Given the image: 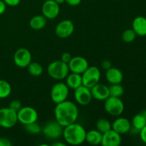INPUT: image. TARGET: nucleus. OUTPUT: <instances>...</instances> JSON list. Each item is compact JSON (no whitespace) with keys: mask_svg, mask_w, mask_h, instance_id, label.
I'll list each match as a JSON object with an SVG mask.
<instances>
[{"mask_svg":"<svg viewBox=\"0 0 146 146\" xmlns=\"http://www.w3.org/2000/svg\"><path fill=\"white\" fill-rule=\"evenodd\" d=\"M90 89L93 98L97 101H105L110 96L109 88L105 84L98 83Z\"/></svg>","mask_w":146,"mask_h":146,"instance_id":"dca6fc26","label":"nucleus"},{"mask_svg":"<svg viewBox=\"0 0 146 146\" xmlns=\"http://www.w3.org/2000/svg\"><path fill=\"white\" fill-rule=\"evenodd\" d=\"M14 62L19 68H27L29 64L32 61L31 52L27 48H20L15 51L14 54Z\"/></svg>","mask_w":146,"mask_h":146,"instance_id":"9d476101","label":"nucleus"},{"mask_svg":"<svg viewBox=\"0 0 146 146\" xmlns=\"http://www.w3.org/2000/svg\"><path fill=\"white\" fill-rule=\"evenodd\" d=\"M69 89L65 83L58 82L53 86L50 93L53 102L57 104L67 100L69 94Z\"/></svg>","mask_w":146,"mask_h":146,"instance_id":"0eeeda50","label":"nucleus"},{"mask_svg":"<svg viewBox=\"0 0 146 146\" xmlns=\"http://www.w3.org/2000/svg\"><path fill=\"white\" fill-rule=\"evenodd\" d=\"M71 58H72V56H71V55L69 54V53L64 52V53H63L62 55H61V61H62L63 62H64V63H66V64H68V62L71 61Z\"/></svg>","mask_w":146,"mask_h":146,"instance_id":"7c9ffc66","label":"nucleus"},{"mask_svg":"<svg viewBox=\"0 0 146 146\" xmlns=\"http://www.w3.org/2000/svg\"><path fill=\"white\" fill-rule=\"evenodd\" d=\"M68 66L69 71L79 74H82L89 66L88 61L84 57L79 56L72 57Z\"/></svg>","mask_w":146,"mask_h":146,"instance_id":"4468645a","label":"nucleus"},{"mask_svg":"<svg viewBox=\"0 0 146 146\" xmlns=\"http://www.w3.org/2000/svg\"><path fill=\"white\" fill-rule=\"evenodd\" d=\"M27 68H28V71L30 75L35 77L41 76L43 74V71H44L42 66L41 64L37 62H32V61L29 64Z\"/></svg>","mask_w":146,"mask_h":146,"instance_id":"a878e982","label":"nucleus"},{"mask_svg":"<svg viewBox=\"0 0 146 146\" xmlns=\"http://www.w3.org/2000/svg\"><path fill=\"white\" fill-rule=\"evenodd\" d=\"M24 128H25V130L27 132L31 134H33V135L38 134L39 133L41 132V130H42V128L38 125V123H37V122H34L25 125H24Z\"/></svg>","mask_w":146,"mask_h":146,"instance_id":"c85d7f7f","label":"nucleus"},{"mask_svg":"<svg viewBox=\"0 0 146 146\" xmlns=\"http://www.w3.org/2000/svg\"><path fill=\"white\" fill-rule=\"evenodd\" d=\"M122 142L121 134L113 129L103 133L101 144L103 146H119Z\"/></svg>","mask_w":146,"mask_h":146,"instance_id":"2eb2a0df","label":"nucleus"},{"mask_svg":"<svg viewBox=\"0 0 146 146\" xmlns=\"http://www.w3.org/2000/svg\"><path fill=\"white\" fill-rule=\"evenodd\" d=\"M38 118V112L31 106H22L17 111L18 122H20L24 125L36 122Z\"/></svg>","mask_w":146,"mask_h":146,"instance_id":"6e6552de","label":"nucleus"},{"mask_svg":"<svg viewBox=\"0 0 146 146\" xmlns=\"http://www.w3.org/2000/svg\"><path fill=\"white\" fill-rule=\"evenodd\" d=\"M66 78V84L71 89L75 90L83 85L81 74L71 72V74H68Z\"/></svg>","mask_w":146,"mask_h":146,"instance_id":"aec40b11","label":"nucleus"},{"mask_svg":"<svg viewBox=\"0 0 146 146\" xmlns=\"http://www.w3.org/2000/svg\"><path fill=\"white\" fill-rule=\"evenodd\" d=\"M142 113L144 115V116H145V120H146V111H142Z\"/></svg>","mask_w":146,"mask_h":146,"instance_id":"ea45409f","label":"nucleus"},{"mask_svg":"<svg viewBox=\"0 0 146 146\" xmlns=\"http://www.w3.org/2000/svg\"><path fill=\"white\" fill-rule=\"evenodd\" d=\"M7 9V4L3 0H0V15L4 14Z\"/></svg>","mask_w":146,"mask_h":146,"instance_id":"e433bc0d","label":"nucleus"},{"mask_svg":"<svg viewBox=\"0 0 146 146\" xmlns=\"http://www.w3.org/2000/svg\"><path fill=\"white\" fill-rule=\"evenodd\" d=\"M86 131L81 124L73 123L64 127L63 135L66 143L71 145H78L85 142Z\"/></svg>","mask_w":146,"mask_h":146,"instance_id":"f03ea898","label":"nucleus"},{"mask_svg":"<svg viewBox=\"0 0 146 146\" xmlns=\"http://www.w3.org/2000/svg\"><path fill=\"white\" fill-rule=\"evenodd\" d=\"M12 88L8 81L0 79V99H4L9 97L11 94Z\"/></svg>","mask_w":146,"mask_h":146,"instance_id":"b1692460","label":"nucleus"},{"mask_svg":"<svg viewBox=\"0 0 146 146\" xmlns=\"http://www.w3.org/2000/svg\"><path fill=\"white\" fill-rule=\"evenodd\" d=\"M3 1L5 2L7 6H9V7H16L21 2V0H3Z\"/></svg>","mask_w":146,"mask_h":146,"instance_id":"2f4dec72","label":"nucleus"},{"mask_svg":"<svg viewBox=\"0 0 146 146\" xmlns=\"http://www.w3.org/2000/svg\"><path fill=\"white\" fill-rule=\"evenodd\" d=\"M106 78L111 84H121L123 80V74L121 70L112 66L109 69L106 70Z\"/></svg>","mask_w":146,"mask_h":146,"instance_id":"a211bd4d","label":"nucleus"},{"mask_svg":"<svg viewBox=\"0 0 146 146\" xmlns=\"http://www.w3.org/2000/svg\"><path fill=\"white\" fill-rule=\"evenodd\" d=\"M96 125V129L102 134L112 129V123H111V122L106 118L98 119Z\"/></svg>","mask_w":146,"mask_h":146,"instance_id":"393cba45","label":"nucleus"},{"mask_svg":"<svg viewBox=\"0 0 146 146\" xmlns=\"http://www.w3.org/2000/svg\"><path fill=\"white\" fill-rule=\"evenodd\" d=\"M74 31V24L72 21L65 19L60 21L55 29L56 35L61 38H66L71 36Z\"/></svg>","mask_w":146,"mask_h":146,"instance_id":"f8f14e48","label":"nucleus"},{"mask_svg":"<svg viewBox=\"0 0 146 146\" xmlns=\"http://www.w3.org/2000/svg\"><path fill=\"white\" fill-rule=\"evenodd\" d=\"M136 34L133 29L125 30L122 34V40L125 43H131L136 38Z\"/></svg>","mask_w":146,"mask_h":146,"instance_id":"cd10ccee","label":"nucleus"},{"mask_svg":"<svg viewBox=\"0 0 146 146\" xmlns=\"http://www.w3.org/2000/svg\"><path fill=\"white\" fill-rule=\"evenodd\" d=\"M74 98L77 104L79 105H88L93 98L91 89L84 85L81 86L74 90Z\"/></svg>","mask_w":146,"mask_h":146,"instance_id":"9b49d317","label":"nucleus"},{"mask_svg":"<svg viewBox=\"0 0 146 146\" xmlns=\"http://www.w3.org/2000/svg\"><path fill=\"white\" fill-rule=\"evenodd\" d=\"M18 122L17 112L13 111L9 107L0 108V127L11 128Z\"/></svg>","mask_w":146,"mask_h":146,"instance_id":"39448f33","label":"nucleus"},{"mask_svg":"<svg viewBox=\"0 0 146 146\" xmlns=\"http://www.w3.org/2000/svg\"><path fill=\"white\" fill-rule=\"evenodd\" d=\"M102 135L103 134L97 129L91 130V131L86 132L85 141H86L90 145H100L101 143V141H102Z\"/></svg>","mask_w":146,"mask_h":146,"instance_id":"412c9836","label":"nucleus"},{"mask_svg":"<svg viewBox=\"0 0 146 146\" xmlns=\"http://www.w3.org/2000/svg\"><path fill=\"white\" fill-rule=\"evenodd\" d=\"M54 113L56 121L63 127H65L76 122L78 117V108L74 102L66 100L56 104Z\"/></svg>","mask_w":146,"mask_h":146,"instance_id":"f257e3e1","label":"nucleus"},{"mask_svg":"<svg viewBox=\"0 0 146 146\" xmlns=\"http://www.w3.org/2000/svg\"><path fill=\"white\" fill-rule=\"evenodd\" d=\"M101 67L104 68V70H108L110 68L112 67V63L109 61V60H104V61H102L101 63Z\"/></svg>","mask_w":146,"mask_h":146,"instance_id":"473e14b6","label":"nucleus"},{"mask_svg":"<svg viewBox=\"0 0 146 146\" xmlns=\"http://www.w3.org/2000/svg\"><path fill=\"white\" fill-rule=\"evenodd\" d=\"M131 123L124 117L116 118L112 123V129L118 133L123 135L129 132L131 130Z\"/></svg>","mask_w":146,"mask_h":146,"instance_id":"f3484780","label":"nucleus"},{"mask_svg":"<svg viewBox=\"0 0 146 146\" xmlns=\"http://www.w3.org/2000/svg\"><path fill=\"white\" fill-rule=\"evenodd\" d=\"M54 1H55L57 4H58L60 5V4H64V3L66 1V0H54Z\"/></svg>","mask_w":146,"mask_h":146,"instance_id":"58836bf2","label":"nucleus"},{"mask_svg":"<svg viewBox=\"0 0 146 146\" xmlns=\"http://www.w3.org/2000/svg\"><path fill=\"white\" fill-rule=\"evenodd\" d=\"M47 73L51 78L55 80H63L69 74L68 64L61 60L54 61L47 67Z\"/></svg>","mask_w":146,"mask_h":146,"instance_id":"7ed1b4c3","label":"nucleus"},{"mask_svg":"<svg viewBox=\"0 0 146 146\" xmlns=\"http://www.w3.org/2000/svg\"><path fill=\"white\" fill-rule=\"evenodd\" d=\"M83 85L91 88L99 83L101 79V71L96 66H88L81 74Z\"/></svg>","mask_w":146,"mask_h":146,"instance_id":"423d86ee","label":"nucleus"},{"mask_svg":"<svg viewBox=\"0 0 146 146\" xmlns=\"http://www.w3.org/2000/svg\"><path fill=\"white\" fill-rule=\"evenodd\" d=\"M146 125V120L145 116L142 113L136 114L134 115L131 122V126H133L134 130L139 132L144 126Z\"/></svg>","mask_w":146,"mask_h":146,"instance_id":"5701e85b","label":"nucleus"},{"mask_svg":"<svg viewBox=\"0 0 146 146\" xmlns=\"http://www.w3.org/2000/svg\"><path fill=\"white\" fill-rule=\"evenodd\" d=\"M124 104L118 97L109 96L105 100L104 109L107 113L113 116H119L124 111Z\"/></svg>","mask_w":146,"mask_h":146,"instance_id":"20e7f679","label":"nucleus"},{"mask_svg":"<svg viewBox=\"0 0 146 146\" xmlns=\"http://www.w3.org/2000/svg\"><path fill=\"white\" fill-rule=\"evenodd\" d=\"M47 19L43 14L36 15L31 19L29 25L34 30H40L44 29L46 25Z\"/></svg>","mask_w":146,"mask_h":146,"instance_id":"4be33fe9","label":"nucleus"},{"mask_svg":"<svg viewBox=\"0 0 146 146\" xmlns=\"http://www.w3.org/2000/svg\"><path fill=\"white\" fill-rule=\"evenodd\" d=\"M41 12L48 19H54L59 14L60 5L54 0H46L42 4Z\"/></svg>","mask_w":146,"mask_h":146,"instance_id":"ddd939ff","label":"nucleus"},{"mask_svg":"<svg viewBox=\"0 0 146 146\" xmlns=\"http://www.w3.org/2000/svg\"><path fill=\"white\" fill-rule=\"evenodd\" d=\"M65 2L71 7H76L81 4V0H66Z\"/></svg>","mask_w":146,"mask_h":146,"instance_id":"c9c22d12","label":"nucleus"},{"mask_svg":"<svg viewBox=\"0 0 146 146\" xmlns=\"http://www.w3.org/2000/svg\"><path fill=\"white\" fill-rule=\"evenodd\" d=\"M64 127L56 121H51L46 123L41 131L46 137L51 140H57L63 135Z\"/></svg>","mask_w":146,"mask_h":146,"instance_id":"1a4fd4ad","label":"nucleus"},{"mask_svg":"<svg viewBox=\"0 0 146 146\" xmlns=\"http://www.w3.org/2000/svg\"><path fill=\"white\" fill-rule=\"evenodd\" d=\"M9 107L11 109H12L13 111L17 112L22 107V104H21V101L19 100H13V101H11L10 102Z\"/></svg>","mask_w":146,"mask_h":146,"instance_id":"c756f323","label":"nucleus"},{"mask_svg":"<svg viewBox=\"0 0 146 146\" xmlns=\"http://www.w3.org/2000/svg\"><path fill=\"white\" fill-rule=\"evenodd\" d=\"M132 29L136 35L140 36H146V18L143 16L135 17L132 23Z\"/></svg>","mask_w":146,"mask_h":146,"instance_id":"6ab92c4d","label":"nucleus"},{"mask_svg":"<svg viewBox=\"0 0 146 146\" xmlns=\"http://www.w3.org/2000/svg\"><path fill=\"white\" fill-rule=\"evenodd\" d=\"M0 130H1V127H0Z\"/></svg>","mask_w":146,"mask_h":146,"instance_id":"a19ab883","label":"nucleus"},{"mask_svg":"<svg viewBox=\"0 0 146 146\" xmlns=\"http://www.w3.org/2000/svg\"><path fill=\"white\" fill-rule=\"evenodd\" d=\"M139 133L141 141H142L144 143L146 144V125L144 126L143 128L139 131Z\"/></svg>","mask_w":146,"mask_h":146,"instance_id":"72a5a7b5","label":"nucleus"},{"mask_svg":"<svg viewBox=\"0 0 146 146\" xmlns=\"http://www.w3.org/2000/svg\"><path fill=\"white\" fill-rule=\"evenodd\" d=\"M110 96L121 98L124 94V88L120 84H111L109 87Z\"/></svg>","mask_w":146,"mask_h":146,"instance_id":"bb28decb","label":"nucleus"},{"mask_svg":"<svg viewBox=\"0 0 146 146\" xmlns=\"http://www.w3.org/2000/svg\"><path fill=\"white\" fill-rule=\"evenodd\" d=\"M11 143L10 140L7 138H0V146H11Z\"/></svg>","mask_w":146,"mask_h":146,"instance_id":"f704fd0d","label":"nucleus"},{"mask_svg":"<svg viewBox=\"0 0 146 146\" xmlns=\"http://www.w3.org/2000/svg\"><path fill=\"white\" fill-rule=\"evenodd\" d=\"M53 145L54 146H65L66 144L63 143H61V142H56V143H54L53 144Z\"/></svg>","mask_w":146,"mask_h":146,"instance_id":"4c0bfd02","label":"nucleus"}]
</instances>
